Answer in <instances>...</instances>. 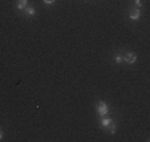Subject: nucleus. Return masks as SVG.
<instances>
[{
  "instance_id": "obj_10",
  "label": "nucleus",
  "mask_w": 150,
  "mask_h": 142,
  "mask_svg": "<svg viewBox=\"0 0 150 142\" xmlns=\"http://www.w3.org/2000/svg\"><path fill=\"white\" fill-rule=\"evenodd\" d=\"M54 1H56V0H44V3L45 4H53Z\"/></svg>"
},
{
  "instance_id": "obj_8",
  "label": "nucleus",
  "mask_w": 150,
  "mask_h": 142,
  "mask_svg": "<svg viewBox=\"0 0 150 142\" xmlns=\"http://www.w3.org/2000/svg\"><path fill=\"white\" fill-rule=\"evenodd\" d=\"M114 61H116L117 64L124 63V56H121V54H116V57H114Z\"/></svg>"
},
{
  "instance_id": "obj_2",
  "label": "nucleus",
  "mask_w": 150,
  "mask_h": 142,
  "mask_svg": "<svg viewBox=\"0 0 150 142\" xmlns=\"http://www.w3.org/2000/svg\"><path fill=\"white\" fill-rule=\"evenodd\" d=\"M137 60V56L136 53H133V52H126L124 56V63L126 64H134Z\"/></svg>"
},
{
  "instance_id": "obj_9",
  "label": "nucleus",
  "mask_w": 150,
  "mask_h": 142,
  "mask_svg": "<svg viewBox=\"0 0 150 142\" xmlns=\"http://www.w3.org/2000/svg\"><path fill=\"white\" fill-rule=\"evenodd\" d=\"M134 6H136V8H139V9H141V7H142V0H134Z\"/></svg>"
},
{
  "instance_id": "obj_7",
  "label": "nucleus",
  "mask_w": 150,
  "mask_h": 142,
  "mask_svg": "<svg viewBox=\"0 0 150 142\" xmlns=\"http://www.w3.org/2000/svg\"><path fill=\"white\" fill-rule=\"evenodd\" d=\"M106 130H108L110 134H114V133H116V130H117V126H116V124H114V121L110 124V125L108 126V128H106Z\"/></svg>"
},
{
  "instance_id": "obj_5",
  "label": "nucleus",
  "mask_w": 150,
  "mask_h": 142,
  "mask_svg": "<svg viewBox=\"0 0 150 142\" xmlns=\"http://www.w3.org/2000/svg\"><path fill=\"white\" fill-rule=\"evenodd\" d=\"M28 6V0H17L16 3V7L17 9H20V11H24V8Z\"/></svg>"
},
{
  "instance_id": "obj_4",
  "label": "nucleus",
  "mask_w": 150,
  "mask_h": 142,
  "mask_svg": "<svg viewBox=\"0 0 150 142\" xmlns=\"http://www.w3.org/2000/svg\"><path fill=\"white\" fill-rule=\"evenodd\" d=\"M112 122H113V119H112V118H108V117H101V121H100V124H101V126H102L104 129L108 128V126L110 125Z\"/></svg>"
},
{
  "instance_id": "obj_3",
  "label": "nucleus",
  "mask_w": 150,
  "mask_h": 142,
  "mask_svg": "<svg viewBox=\"0 0 150 142\" xmlns=\"http://www.w3.org/2000/svg\"><path fill=\"white\" fill-rule=\"evenodd\" d=\"M141 15H142V12L139 8H133L129 12V17H130L132 20H138L139 17H141Z\"/></svg>"
},
{
  "instance_id": "obj_11",
  "label": "nucleus",
  "mask_w": 150,
  "mask_h": 142,
  "mask_svg": "<svg viewBox=\"0 0 150 142\" xmlns=\"http://www.w3.org/2000/svg\"><path fill=\"white\" fill-rule=\"evenodd\" d=\"M3 139V133H1V130H0V141Z\"/></svg>"
},
{
  "instance_id": "obj_1",
  "label": "nucleus",
  "mask_w": 150,
  "mask_h": 142,
  "mask_svg": "<svg viewBox=\"0 0 150 142\" xmlns=\"http://www.w3.org/2000/svg\"><path fill=\"white\" fill-rule=\"evenodd\" d=\"M96 112L100 117H106L109 114V106L105 101H98L96 104Z\"/></svg>"
},
{
  "instance_id": "obj_6",
  "label": "nucleus",
  "mask_w": 150,
  "mask_h": 142,
  "mask_svg": "<svg viewBox=\"0 0 150 142\" xmlns=\"http://www.w3.org/2000/svg\"><path fill=\"white\" fill-rule=\"evenodd\" d=\"M24 13H25L27 16H35V13H36V9H35L33 7H28V6H27L25 8H24Z\"/></svg>"
}]
</instances>
